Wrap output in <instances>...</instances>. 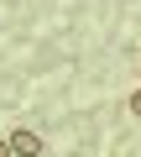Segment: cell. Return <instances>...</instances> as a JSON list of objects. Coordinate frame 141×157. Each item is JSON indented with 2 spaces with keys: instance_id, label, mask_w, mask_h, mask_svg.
<instances>
[{
  "instance_id": "1",
  "label": "cell",
  "mask_w": 141,
  "mask_h": 157,
  "mask_svg": "<svg viewBox=\"0 0 141 157\" xmlns=\"http://www.w3.org/2000/svg\"><path fill=\"white\" fill-rule=\"evenodd\" d=\"M6 141H11V152H16V157H37V152H42V136H37V131H26V126H21V131H11Z\"/></svg>"
},
{
  "instance_id": "2",
  "label": "cell",
  "mask_w": 141,
  "mask_h": 157,
  "mask_svg": "<svg viewBox=\"0 0 141 157\" xmlns=\"http://www.w3.org/2000/svg\"><path fill=\"white\" fill-rule=\"evenodd\" d=\"M131 115H141V89H136V94H131Z\"/></svg>"
},
{
  "instance_id": "3",
  "label": "cell",
  "mask_w": 141,
  "mask_h": 157,
  "mask_svg": "<svg viewBox=\"0 0 141 157\" xmlns=\"http://www.w3.org/2000/svg\"><path fill=\"white\" fill-rule=\"evenodd\" d=\"M0 157H16V152H11V141H0Z\"/></svg>"
}]
</instances>
